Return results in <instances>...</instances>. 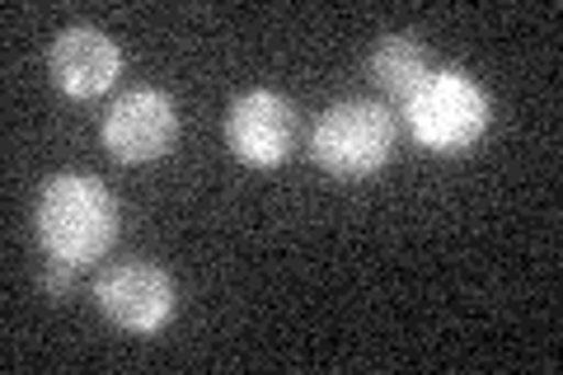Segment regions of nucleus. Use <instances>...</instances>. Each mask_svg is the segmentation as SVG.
I'll return each instance as SVG.
<instances>
[{"instance_id": "3", "label": "nucleus", "mask_w": 563, "mask_h": 375, "mask_svg": "<svg viewBox=\"0 0 563 375\" xmlns=\"http://www.w3.org/2000/svg\"><path fill=\"white\" fill-rule=\"evenodd\" d=\"M314 165L339 178H366L395 155V118L372 99H343L320 118L310 136Z\"/></svg>"}, {"instance_id": "7", "label": "nucleus", "mask_w": 563, "mask_h": 375, "mask_svg": "<svg viewBox=\"0 0 563 375\" xmlns=\"http://www.w3.org/2000/svg\"><path fill=\"white\" fill-rule=\"evenodd\" d=\"M47 66H52V80H57L62 95L70 99H95L103 95L113 80H118V47L109 33L99 29H66L57 33V43L47 52Z\"/></svg>"}, {"instance_id": "6", "label": "nucleus", "mask_w": 563, "mask_h": 375, "mask_svg": "<svg viewBox=\"0 0 563 375\" xmlns=\"http://www.w3.org/2000/svg\"><path fill=\"white\" fill-rule=\"evenodd\" d=\"M225 136H231V151L244 165H282L296 146V109L273 89H250L231 103Z\"/></svg>"}, {"instance_id": "1", "label": "nucleus", "mask_w": 563, "mask_h": 375, "mask_svg": "<svg viewBox=\"0 0 563 375\" xmlns=\"http://www.w3.org/2000/svg\"><path fill=\"white\" fill-rule=\"evenodd\" d=\"M38 240L47 258L85 267L99 263L118 240V202L99 178L57 174L38 198Z\"/></svg>"}, {"instance_id": "2", "label": "nucleus", "mask_w": 563, "mask_h": 375, "mask_svg": "<svg viewBox=\"0 0 563 375\" xmlns=\"http://www.w3.org/2000/svg\"><path fill=\"white\" fill-rule=\"evenodd\" d=\"M409 132L418 146L437 155L470 151L488 128V95L474 85L465 70H432L428 85L404 103Z\"/></svg>"}, {"instance_id": "4", "label": "nucleus", "mask_w": 563, "mask_h": 375, "mask_svg": "<svg viewBox=\"0 0 563 375\" xmlns=\"http://www.w3.org/2000/svg\"><path fill=\"white\" fill-rule=\"evenodd\" d=\"M179 141V109L165 89H132L103 118V151L122 165L161 159Z\"/></svg>"}, {"instance_id": "5", "label": "nucleus", "mask_w": 563, "mask_h": 375, "mask_svg": "<svg viewBox=\"0 0 563 375\" xmlns=\"http://www.w3.org/2000/svg\"><path fill=\"white\" fill-rule=\"evenodd\" d=\"M99 310L128 333H155L165 329L174 310H179V291H174L169 273L155 263H118L95 282Z\"/></svg>"}, {"instance_id": "8", "label": "nucleus", "mask_w": 563, "mask_h": 375, "mask_svg": "<svg viewBox=\"0 0 563 375\" xmlns=\"http://www.w3.org/2000/svg\"><path fill=\"white\" fill-rule=\"evenodd\" d=\"M432 76V57L413 33H385L372 52V80L385 89L390 99L409 103Z\"/></svg>"}, {"instance_id": "9", "label": "nucleus", "mask_w": 563, "mask_h": 375, "mask_svg": "<svg viewBox=\"0 0 563 375\" xmlns=\"http://www.w3.org/2000/svg\"><path fill=\"white\" fill-rule=\"evenodd\" d=\"M70 273H76V267H70V263H57V258H52L47 263V273H43V287L52 291V296H70Z\"/></svg>"}]
</instances>
